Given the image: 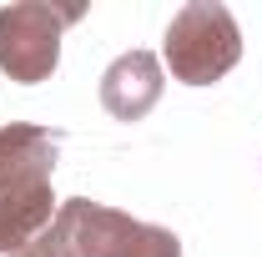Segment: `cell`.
Returning a JSON list of instances; mask_svg holds the SVG:
<instances>
[{
  "label": "cell",
  "mask_w": 262,
  "mask_h": 257,
  "mask_svg": "<svg viewBox=\"0 0 262 257\" xmlns=\"http://www.w3.org/2000/svg\"><path fill=\"white\" fill-rule=\"evenodd\" d=\"M56 136L26 121L0 126V252H20L31 237H40L56 222Z\"/></svg>",
  "instance_id": "obj_1"
},
{
  "label": "cell",
  "mask_w": 262,
  "mask_h": 257,
  "mask_svg": "<svg viewBox=\"0 0 262 257\" xmlns=\"http://www.w3.org/2000/svg\"><path fill=\"white\" fill-rule=\"evenodd\" d=\"M242 56V31L227 5L217 0H192L171 15L166 26V66L187 86H212L222 81Z\"/></svg>",
  "instance_id": "obj_2"
},
{
  "label": "cell",
  "mask_w": 262,
  "mask_h": 257,
  "mask_svg": "<svg viewBox=\"0 0 262 257\" xmlns=\"http://www.w3.org/2000/svg\"><path fill=\"white\" fill-rule=\"evenodd\" d=\"M81 15V5H46L15 0L0 10V71L10 81H46L61 66V31Z\"/></svg>",
  "instance_id": "obj_3"
},
{
  "label": "cell",
  "mask_w": 262,
  "mask_h": 257,
  "mask_svg": "<svg viewBox=\"0 0 262 257\" xmlns=\"http://www.w3.org/2000/svg\"><path fill=\"white\" fill-rule=\"evenodd\" d=\"M66 227H71V242L81 257H182V242L177 232L151 222H136L116 207H101L91 197H71L56 212Z\"/></svg>",
  "instance_id": "obj_4"
},
{
  "label": "cell",
  "mask_w": 262,
  "mask_h": 257,
  "mask_svg": "<svg viewBox=\"0 0 262 257\" xmlns=\"http://www.w3.org/2000/svg\"><path fill=\"white\" fill-rule=\"evenodd\" d=\"M162 101V61L151 51H126L101 76V106L116 121H141Z\"/></svg>",
  "instance_id": "obj_5"
},
{
  "label": "cell",
  "mask_w": 262,
  "mask_h": 257,
  "mask_svg": "<svg viewBox=\"0 0 262 257\" xmlns=\"http://www.w3.org/2000/svg\"><path fill=\"white\" fill-rule=\"evenodd\" d=\"M10 257H81V252H76V242H71V227L56 217L40 237H31L20 252H10Z\"/></svg>",
  "instance_id": "obj_6"
}]
</instances>
